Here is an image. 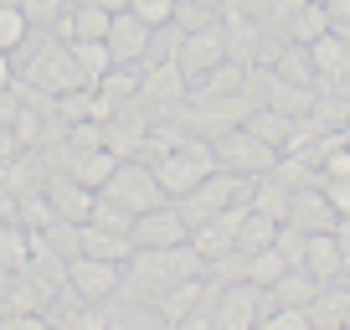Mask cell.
<instances>
[{"label": "cell", "mask_w": 350, "mask_h": 330, "mask_svg": "<svg viewBox=\"0 0 350 330\" xmlns=\"http://www.w3.org/2000/svg\"><path fill=\"white\" fill-rule=\"evenodd\" d=\"M201 284H206V274H201V279H175V284L165 289L160 299H154V315H160V325H186V315H191V305H196Z\"/></svg>", "instance_id": "obj_18"}, {"label": "cell", "mask_w": 350, "mask_h": 330, "mask_svg": "<svg viewBox=\"0 0 350 330\" xmlns=\"http://www.w3.org/2000/svg\"><path fill=\"white\" fill-rule=\"evenodd\" d=\"M119 264H103V258H88V253H72L67 258V289H72L83 305H98V299L119 294Z\"/></svg>", "instance_id": "obj_7"}, {"label": "cell", "mask_w": 350, "mask_h": 330, "mask_svg": "<svg viewBox=\"0 0 350 330\" xmlns=\"http://www.w3.org/2000/svg\"><path fill=\"white\" fill-rule=\"evenodd\" d=\"M273 253L284 258L288 268H304V253H309V232L299 227V222H278V232H273Z\"/></svg>", "instance_id": "obj_26"}, {"label": "cell", "mask_w": 350, "mask_h": 330, "mask_svg": "<svg viewBox=\"0 0 350 330\" xmlns=\"http://www.w3.org/2000/svg\"><path fill=\"white\" fill-rule=\"evenodd\" d=\"M88 222H93V227H109V232H134V217L109 196H93V217Z\"/></svg>", "instance_id": "obj_34"}, {"label": "cell", "mask_w": 350, "mask_h": 330, "mask_svg": "<svg viewBox=\"0 0 350 330\" xmlns=\"http://www.w3.org/2000/svg\"><path fill=\"white\" fill-rule=\"evenodd\" d=\"M129 11L139 16L144 26L165 31V26H170V16H175V0H129Z\"/></svg>", "instance_id": "obj_35"}, {"label": "cell", "mask_w": 350, "mask_h": 330, "mask_svg": "<svg viewBox=\"0 0 350 330\" xmlns=\"http://www.w3.org/2000/svg\"><path fill=\"white\" fill-rule=\"evenodd\" d=\"M16 77L31 83V88H42V93H52V99H62V93H72V88H93V83L83 77V67H77V57H72L67 42H46Z\"/></svg>", "instance_id": "obj_3"}, {"label": "cell", "mask_w": 350, "mask_h": 330, "mask_svg": "<svg viewBox=\"0 0 350 330\" xmlns=\"http://www.w3.org/2000/svg\"><path fill=\"white\" fill-rule=\"evenodd\" d=\"M98 196L119 201L129 217H139V212H150V207H160V201H170V196H165V186L154 181V170H150L144 160H119V170L103 181Z\"/></svg>", "instance_id": "obj_4"}, {"label": "cell", "mask_w": 350, "mask_h": 330, "mask_svg": "<svg viewBox=\"0 0 350 330\" xmlns=\"http://www.w3.org/2000/svg\"><path fill=\"white\" fill-rule=\"evenodd\" d=\"M109 52H113V62H144L150 57V47H154V26H144L134 11H119L109 21Z\"/></svg>", "instance_id": "obj_10"}, {"label": "cell", "mask_w": 350, "mask_h": 330, "mask_svg": "<svg viewBox=\"0 0 350 330\" xmlns=\"http://www.w3.org/2000/svg\"><path fill=\"white\" fill-rule=\"evenodd\" d=\"M309 62H314V73H325V77H350V42L329 26L325 36L309 42Z\"/></svg>", "instance_id": "obj_17"}, {"label": "cell", "mask_w": 350, "mask_h": 330, "mask_svg": "<svg viewBox=\"0 0 350 330\" xmlns=\"http://www.w3.org/2000/svg\"><path fill=\"white\" fill-rule=\"evenodd\" d=\"M217 305H221V279L206 274V284H201V294H196V305H191V315H186V325H180V330H206V325H217Z\"/></svg>", "instance_id": "obj_28"}, {"label": "cell", "mask_w": 350, "mask_h": 330, "mask_svg": "<svg viewBox=\"0 0 350 330\" xmlns=\"http://www.w3.org/2000/svg\"><path fill=\"white\" fill-rule=\"evenodd\" d=\"M304 5H309V0H273V5H268V21H262V26H278V31H284V21H288L294 11H304Z\"/></svg>", "instance_id": "obj_38"}, {"label": "cell", "mask_w": 350, "mask_h": 330, "mask_svg": "<svg viewBox=\"0 0 350 330\" xmlns=\"http://www.w3.org/2000/svg\"><path fill=\"white\" fill-rule=\"evenodd\" d=\"M345 284H350V268H345Z\"/></svg>", "instance_id": "obj_46"}, {"label": "cell", "mask_w": 350, "mask_h": 330, "mask_svg": "<svg viewBox=\"0 0 350 330\" xmlns=\"http://www.w3.org/2000/svg\"><path fill=\"white\" fill-rule=\"evenodd\" d=\"M211 150H217V165L221 170H237V176H268V170H273V160L284 150H273V144H262L258 134L252 129H227V134H217V140H211Z\"/></svg>", "instance_id": "obj_5"}, {"label": "cell", "mask_w": 350, "mask_h": 330, "mask_svg": "<svg viewBox=\"0 0 350 330\" xmlns=\"http://www.w3.org/2000/svg\"><path fill=\"white\" fill-rule=\"evenodd\" d=\"M335 31H340V36H345V42H350V26H335Z\"/></svg>", "instance_id": "obj_44"}, {"label": "cell", "mask_w": 350, "mask_h": 330, "mask_svg": "<svg viewBox=\"0 0 350 330\" xmlns=\"http://www.w3.org/2000/svg\"><path fill=\"white\" fill-rule=\"evenodd\" d=\"M16 83V67H11V52H0V93H11Z\"/></svg>", "instance_id": "obj_41"}, {"label": "cell", "mask_w": 350, "mask_h": 330, "mask_svg": "<svg viewBox=\"0 0 350 330\" xmlns=\"http://www.w3.org/2000/svg\"><path fill=\"white\" fill-rule=\"evenodd\" d=\"M109 21H113V11H103V5H72V42L77 36H88V42H103L109 36Z\"/></svg>", "instance_id": "obj_29"}, {"label": "cell", "mask_w": 350, "mask_h": 330, "mask_svg": "<svg viewBox=\"0 0 350 330\" xmlns=\"http://www.w3.org/2000/svg\"><path fill=\"white\" fill-rule=\"evenodd\" d=\"M119 170V155L109 150V144H93V150H72V160H67V176L83 181L88 191H103V181Z\"/></svg>", "instance_id": "obj_14"}, {"label": "cell", "mask_w": 350, "mask_h": 330, "mask_svg": "<svg viewBox=\"0 0 350 330\" xmlns=\"http://www.w3.org/2000/svg\"><path fill=\"white\" fill-rule=\"evenodd\" d=\"M304 268L329 284V279H345V253H340L335 232H309V253H304Z\"/></svg>", "instance_id": "obj_16"}, {"label": "cell", "mask_w": 350, "mask_h": 330, "mask_svg": "<svg viewBox=\"0 0 350 330\" xmlns=\"http://www.w3.org/2000/svg\"><path fill=\"white\" fill-rule=\"evenodd\" d=\"M319 191L329 196V207L340 212V217H350V176H335V181H319Z\"/></svg>", "instance_id": "obj_37"}, {"label": "cell", "mask_w": 350, "mask_h": 330, "mask_svg": "<svg viewBox=\"0 0 350 330\" xmlns=\"http://www.w3.org/2000/svg\"><path fill=\"white\" fill-rule=\"evenodd\" d=\"M284 268H288V264L273 253V248H262V253H247V279H252L258 289H273V279L284 274Z\"/></svg>", "instance_id": "obj_33"}, {"label": "cell", "mask_w": 350, "mask_h": 330, "mask_svg": "<svg viewBox=\"0 0 350 330\" xmlns=\"http://www.w3.org/2000/svg\"><path fill=\"white\" fill-rule=\"evenodd\" d=\"M26 36H31V21H26V11L16 5V0H0V52H16V47H26Z\"/></svg>", "instance_id": "obj_27"}, {"label": "cell", "mask_w": 350, "mask_h": 330, "mask_svg": "<svg viewBox=\"0 0 350 330\" xmlns=\"http://www.w3.org/2000/svg\"><path fill=\"white\" fill-rule=\"evenodd\" d=\"M345 325H350V309H345Z\"/></svg>", "instance_id": "obj_45"}, {"label": "cell", "mask_w": 350, "mask_h": 330, "mask_svg": "<svg viewBox=\"0 0 350 330\" xmlns=\"http://www.w3.org/2000/svg\"><path fill=\"white\" fill-rule=\"evenodd\" d=\"M258 330H314V325H309L304 305H268L262 320H258Z\"/></svg>", "instance_id": "obj_32"}, {"label": "cell", "mask_w": 350, "mask_h": 330, "mask_svg": "<svg viewBox=\"0 0 350 330\" xmlns=\"http://www.w3.org/2000/svg\"><path fill=\"white\" fill-rule=\"evenodd\" d=\"M268 67H273L278 77H288V83L314 88V62H309V47H304V42H284V47L273 52V62H268Z\"/></svg>", "instance_id": "obj_20"}, {"label": "cell", "mask_w": 350, "mask_h": 330, "mask_svg": "<svg viewBox=\"0 0 350 330\" xmlns=\"http://www.w3.org/2000/svg\"><path fill=\"white\" fill-rule=\"evenodd\" d=\"M242 129H252L262 144H273V150H284L288 144V129H294V119H284L278 109H268V103H258V109L242 119Z\"/></svg>", "instance_id": "obj_21"}, {"label": "cell", "mask_w": 350, "mask_h": 330, "mask_svg": "<svg viewBox=\"0 0 350 330\" xmlns=\"http://www.w3.org/2000/svg\"><path fill=\"white\" fill-rule=\"evenodd\" d=\"M268 5H273V0H242V11L258 16V21H268Z\"/></svg>", "instance_id": "obj_42"}, {"label": "cell", "mask_w": 350, "mask_h": 330, "mask_svg": "<svg viewBox=\"0 0 350 330\" xmlns=\"http://www.w3.org/2000/svg\"><path fill=\"white\" fill-rule=\"evenodd\" d=\"M67 47H72V57H77V67H83V77L98 88L103 77H109V67H113L109 42H88V36H77V42H67Z\"/></svg>", "instance_id": "obj_25"}, {"label": "cell", "mask_w": 350, "mask_h": 330, "mask_svg": "<svg viewBox=\"0 0 350 330\" xmlns=\"http://www.w3.org/2000/svg\"><path fill=\"white\" fill-rule=\"evenodd\" d=\"M93 196H98V191H88L83 181H72L67 170L46 181V201H52V217H57V222H72V227H83V222L93 217Z\"/></svg>", "instance_id": "obj_11"}, {"label": "cell", "mask_w": 350, "mask_h": 330, "mask_svg": "<svg viewBox=\"0 0 350 330\" xmlns=\"http://www.w3.org/2000/svg\"><path fill=\"white\" fill-rule=\"evenodd\" d=\"M329 31V5H319V0H309V5H304V11H294V16H288V21H284V36H288V42H314V36H325Z\"/></svg>", "instance_id": "obj_22"}, {"label": "cell", "mask_w": 350, "mask_h": 330, "mask_svg": "<svg viewBox=\"0 0 350 330\" xmlns=\"http://www.w3.org/2000/svg\"><path fill=\"white\" fill-rule=\"evenodd\" d=\"M11 284H16V274H11V268H5V264H0V299L11 294Z\"/></svg>", "instance_id": "obj_43"}, {"label": "cell", "mask_w": 350, "mask_h": 330, "mask_svg": "<svg viewBox=\"0 0 350 330\" xmlns=\"http://www.w3.org/2000/svg\"><path fill=\"white\" fill-rule=\"evenodd\" d=\"M252 207L268 212L273 222H284V217H288V207H294V191H288L278 176H258V181H252Z\"/></svg>", "instance_id": "obj_24"}, {"label": "cell", "mask_w": 350, "mask_h": 330, "mask_svg": "<svg viewBox=\"0 0 350 330\" xmlns=\"http://www.w3.org/2000/svg\"><path fill=\"white\" fill-rule=\"evenodd\" d=\"M150 170H154V181L165 186V196L175 201V196H186L201 176H211V170H217V150H211L206 134H191L186 144H175V150L154 155Z\"/></svg>", "instance_id": "obj_1"}, {"label": "cell", "mask_w": 350, "mask_h": 330, "mask_svg": "<svg viewBox=\"0 0 350 330\" xmlns=\"http://www.w3.org/2000/svg\"><path fill=\"white\" fill-rule=\"evenodd\" d=\"M16 5L26 11V21H31V26H52L57 16L67 11V0H16Z\"/></svg>", "instance_id": "obj_36"}, {"label": "cell", "mask_w": 350, "mask_h": 330, "mask_svg": "<svg viewBox=\"0 0 350 330\" xmlns=\"http://www.w3.org/2000/svg\"><path fill=\"white\" fill-rule=\"evenodd\" d=\"M247 196H252V176H237V170H221L217 165L186 196H175V207H180V217H186L191 227H201V222H211L217 212H227L232 201H247Z\"/></svg>", "instance_id": "obj_2"}, {"label": "cell", "mask_w": 350, "mask_h": 330, "mask_svg": "<svg viewBox=\"0 0 350 330\" xmlns=\"http://www.w3.org/2000/svg\"><path fill=\"white\" fill-rule=\"evenodd\" d=\"M314 294H319V279L309 274V268H284V274L273 279V289H268L273 305H304V309H309Z\"/></svg>", "instance_id": "obj_19"}, {"label": "cell", "mask_w": 350, "mask_h": 330, "mask_svg": "<svg viewBox=\"0 0 350 330\" xmlns=\"http://www.w3.org/2000/svg\"><path fill=\"white\" fill-rule=\"evenodd\" d=\"M329 26H350V0H329Z\"/></svg>", "instance_id": "obj_40"}, {"label": "cell", "mask_w": 350, "mask_h": 330, "mask_svg": "<svg viewBox=\"0 0 350 330\" xmlns=\"http://www.w3.org/2000/svg\"><path fill=\"white\" fill-rule=\"evenodd\" d=\"M288 222H299L304 232H335L340 212L329 207V196L319 186H299L294 191V207H288Z\"/></svg>", "instance_id": "obj_13"}, {"label": "cell", "mask_w": 350, "mask_h": 330, "mask_svg": "<svg viewBox=\"0 0 350 330\" xmlns=\"http://www.w3.org/2000/svg\"><path fill=\"white\" fill-rule=\"evenodd\" d=\"M77 253L103 258V264H129L134 258V232H109V227L83 222V227H77Z\"/></svg>", "instance_id": "obj_12"}, {"label": "cell", "mask_w": 350, "mask_h": 330, "mask_svg": "<svg viewBox=\"0 0 350 330\" xmlns=\"http://www.w3.org/2000/svg\"><path fill=\"white\" fill-rule=\"evenodd\" d=\"M0 264L11 268V274H21L31 264V238L21 227H5V222H0Z\"/></svg>", "instance_id": "obj_30"}, {"label": "cell", "mask_w": 350, "mask_h": 330, "mask_svg": "<svg viewBox=\"0 0 350 330\" xmlns=\"http://www.w3.org/2000/svg\"><path fill=\"white\" fill-rule=\"evenodd\" d=\"M217 21H221V11L201 5V0H175V16H170V26H180V31H206Z\"/></svg>", "instance_id": "obj_31"}, {"label": "cell", "mask_w": 350, "mask_h": 330, "mask_svg": "<svg viewBox=\"0 0 350 330\" xmlns=\"http://www.w3.org/2000/svg\"><path fill=\"white\" fill-rule=\"evenodd\" d=\"M273 232H278V222L268 217V212L247 207V217H242L237 242H232V248H242V253H262V248H273Z\"/></svg>", "instance_id": "obj_23"}, {"label": "cell", "mask_w": 350, "mask_h": 330, "mask_svg": "<svg viewBox=\"0 0 350 330\" xmlns=\"http://www.w3.org/2000/svg\"><path fill=\"white\" fill-rule=\"evenodd\" d=\"M319 5H329V0H319Z\"/></svg>", "instance_id": "obj_47"}, {"label": "cell", "mask_w": 350, "mask_h": 330, "mask_svg": "<svg viewBox=\"0 0 350 330\" xmlns=\"http://www.w3.org/2000/svg\"><path fill=\"white\" fill-rule=\"evenodd\" d=\"M186 238H191V222L170 201H160V207L134 217V248H170V242H186Z\"/></svg>", "instance_id": "obj_8"}, {"label": "cell", "mask_w": 350, "mask_h": 330, "mask_svg": "<svg viewBox=\"0 0 350 330\" xmlns=\"http://www.w3.org/2000/svg\"><path fill=\"white\" fill-rule=\"evenodd\" d=\"M335 242H340V253H345V268H350V217L335 222Z\"/></svg>", "instance_id": "obj_39"}, {"label": "cell", "mask_w": 350, "mask_h": 330, "mask_svg": "<svg viewBox=\"0 0 350 330\" xmlns=\"http://www.w3.org/2000/svg\"><path fill=\"white\" fill-rule=\"evenodd\" d=\"M170 57L180 62V73H186V77H201L206 67H217L221 57H227V31H221V21L206 26V31H186Z\"/></svg>", "instance_id": "obj_9"}, {"label": "cell", "mask_w": 350, "mask_h": 330, "mask_svg": "<svg viewBox=\"0 0 350 330\" xmlns=\"http://www.w3.org/2000/svg\"><path fill=\"white\" fill-rule=\"evenodd\" d=\"M345 309H350V284L345 279H329V284H319V294L309 299V325L314 330H340L345 325Z\"/></svg>", "instance_id": "obj_15"}, {"label": "cell", "mask_w": 350, "mask_h": 330, "mask_svg": "<svg viewBox=\"0 0 350 330\" xmlns=\"http://www.w3.org/2000/svg\"><path fill=\"white\" fill-rule=\"evenodd\" d=\"M273 305L268 289H258L252 279H237V284H221V305H217V325L221 330H252L262 320V309Z\"/></svg>", "instance_id": "obj_6"}]
</instances>
